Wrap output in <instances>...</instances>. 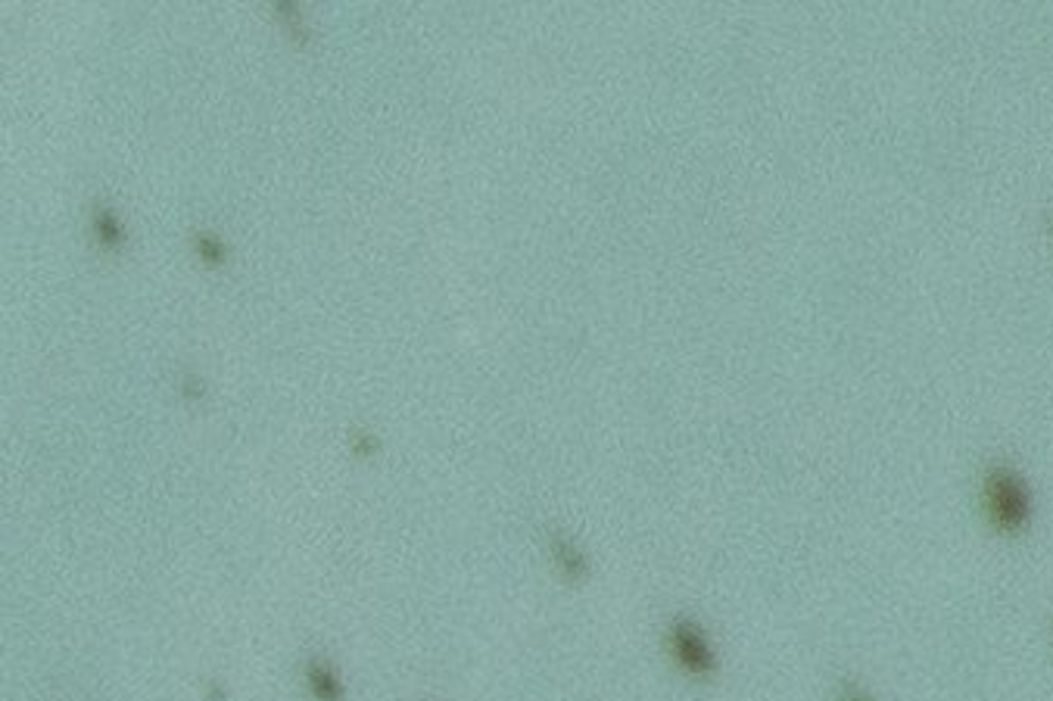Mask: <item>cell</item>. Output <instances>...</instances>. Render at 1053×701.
<instances>
[{
    "mask_svg": "<svg viewBox=\"0 0 1053 701\" xmlns=\"http://www.w3.org/2000/svg\"><path fill=\"white\" fill-rule=\"evenodd\" d=\"M982 508L997 533H1022L1032 524L1035 502L1025 477L1010 462H991L982 477Z\"/></svg>",
    "mask_w": 1053,
    "mask_h": 701,
    "instance_id": "obj_1",
    "label": "cell"
},
{
    "mask_svg": "<svg viewBox=\"0 0 1053 701\" xmlns=\"http://www.w3.org/2000/svg\"><path fill=\"white\" fill-rule=\"evenodd\" d=\"M667 649L677 667L692 680H714L717 677V652L708 633L692 617H673L667 627Z\"/></svg>",
    "mask_w": 1053,
    "mask_h": 701,
    "instance_id": "obj_2",
    "label": "cell"
},
{
    "mask_svg": "<svg viewBox=\"0 0 1053 701\" xmlns=\"http://www.w3.org/2000/svg\"><path fill=\"white\" fill-rule=\"evenodd\" d=\"M552 561L555 568L567 577V580H583L589 574V561H586V552L574 543L571 536L564 533H555L552 536Z\"/></svg>",
    "mask_w": 1053,
    "mask_h": 701,
    "instance_id": "obj_3",
    "label": "cell"
},
{
    "mask_svg": "<svg viewBox=\"0 0 1053 701\" xmlns=\"http://www.w3.org/2000/svg\"><path fill=\"white\" fill-rule=\"evenodd\" d=\"M309 686H312V695H315L318 701H340V698H343V689H340L337 673H334L328 664H321V661H315V664L309 667Z\"/></svg>",
    "mask_w": 1053,
    "mask_h": 701,
    "instance_id": "obj_4",
    "label": "cell"
},
{
    "mask_svg": "<svg viewBox=\"0 0 1053 701\" xmlns=\"http://www.w3.org/2000/svg\"><path fill=\"white\" fill-rule=\"evenodd\" d=\"M835 701H876V695L854 677H842L835 686Z\"/></svg>",
    "mask_w": 1053,
    "mask_h": 701,
    "instance_id": "obj_5",
    "label": "cell"
},
{
    "mask_svg": "<svg viewBox=\"0 0 1053 701\" xmlns=\"http://www.w3.org/2000/svg\"><path fill=\"white\" fill-rule=\"evenodd\" d=\"M1047 231H1050V237H1053V209L1047 212Z\"/></svg>",
    "mask_w": 1053,
    "mask_h": 701,
    "instance_id": "obj_6",
    "label": "cell"
}]
</instances>
